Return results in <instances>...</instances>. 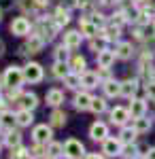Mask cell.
Listing matches in <instances>:
<instances>
[{
	"label": "cell",
	"mask_w": 155,
	"mask_h": 159,
	"mask_svg": "<svg viewBox=\"0 0 155 159\" xmlns=\"http://www.w3.org/2000/svg\"><path fill=\"white\" fill-rule=\"evenodd\" d=\"M64 155L68 159H81L85 155V147L83 142H79V140H74V138H70L66 144H64Z\"/></svg>",
	"instance_id": "3"
},
{
	"label": "cell",
	"mask_w": 155,
	"mask_h": 159,
	"mask_svg": "<svg viewBox=\"0 0 155 159\" xmlns=\"http://www.w3.org/2000/svg\"><path fill=\"white\" fill-rule=\"evenodd\" d=\"M51 123H53L55 127H64V125H66V112L55 110V112L51 115Z\"/></svg>",
	"instance_id": "24"
},
{
	"label": "cell",
	"mask_w": 155,
	"mask_h": 159,
	"mask_svg": "<svg viewBox=\"0 0 155 159\" xmlns=\"http://www.w3.org/2000/svg\"><path fill=\"white\" fill-rule=\"evenodd\" d=\"M2 55H4V43L0 40V57H2Z\"/></svg>",
	"instance_id": "42"
},
{
	"label": "cell",
	"mask_w": 155,
	"mask_h": 159,
	"mask_svg": "<svg viewBox=\"0 0 155 159\" xmlns=\"http://www.w3.org/2000/svg\"><path fill=\"white\" fill-rule=\"evenodd\" d=\"M81 85H85V87H98V74H96V72H83V76H81Z\"/></svg>",
	"instance_id": "21"
},
{
	"label": "cell",
	"mask_w": 155,
	"mask_h": 159,
	"mask_svg": "<svg viewBox=\"0 0 155 159\" xmlns=\"http://www.w3.org/2000/svg\"><path fill=\"white\" fill-rule=\"evenodd\" d=\"M132 45L130 43H119L117 45V51H115V57H119V60H130L132 57Z\"/></svg>",
	"instance_id": "15"
},
{
	"label": "cell",
	"mask_w": 155,
	"mask_h": 159,
	"mask_svg": "<svg viewBox=\"0 0 155 159\" xmlns=\"http://www.w3.org/2000/svg\"><path fill=\"white\" fill-rule=\"evenodd\" d=\"M89 2H92V0H77V4H79V7H87Z\"/></svg>",
	"instance_id": "39"
},
{
	"label": "cell",
	"mask_w": 155,
	"mask_h": 159,
	"mask_svg": "<svg viewBox=\"0 0 155 159\" xmlns=\"http://www.w3.org/2000/svg\"><path fill=\"white\" fill-rule=\"evenodd\" d=\"M147 93H149L151 98H155V83H149V85H147Z\"/></svg>",
	"instance_id": "36"
},
{
	"label": "cell",
	"mask_w": 155,
	"mask_h": 159,
	"mask_svg": "<svg viewBox=\"0 0 155 159\" xmlns=\"http://www.w3.org/2000/svg\"><path fill=\"white\" fill-rule=\"evenodd\" d=\"M136 91H138V83H136V81H123V83H121V96L134 98Z\"/></svg>",
	"instance_id": "13"
},
{
	"label": "cell",
	"mask_w": 155,
	"mask_h": 159,
	"mask_svg": "<svg viewBox=\"0 0 155 159\" xmlns=\"http://www.w3.org/2000/svg\"><path fill=\"white\" fill-rule=\"evenodd\" d=\"M81 38H83L81 30H79V32H77V30L66 32V34H64V47H66V49H77V47L81 45Z\"/></svg>",
	"instance_id": "7"
},
{
	"label": "cell",
	"mask_w": 155,
	"mask_h": 159,
	"mask_svg": "<svg viewBox=\"0 0 155 159\" xmlns=\"http://www.w3.org/2000/svg\"><path fill=\"white\" fill-rule=\"evenodd\" d=\"M51 136H53V132H51V127H47V125H36L34 132H32V138H34L36 144H49L51 142Z\"/></svg>",
	"instance_id": "4"
},
{
	"label": "cell",
	"mask_w": 155,
	"mask_h": 159,
	"mask_svg": "<svg viewBox=\"0 0 155 159\" xmlns=\"http://www.w3.org/2000/svg\"><path fill=\"white\" fill-rule=\"evenodd\" d=\"M89 136H92V140H106V136H108V127H106V123L96 121L94 125L89 127Z\"/></svg>",
	"instance_id": "6"
},
{
	"label": "cell",
	"mask_w": 155,
	"mask_h": 159,
	"mask_svg": "<svg viewBox=\"0 0 155 159\" xmlns=\"http://www.w3.org/2000/svg\"><path fill=\"white\" fill-rule=\"evenodd\" d=\"M104 47H106V38H104V36H102V38H94V40H92V49L98 51V53L104 51Z\"/></svg>",
	"instance_id": "31"
},
{
	"label": "cell",
	"mask_w": 155,
	"mask_h": 159,
	"mask_svg": "<svg viewBox=\"0 0 155 159\" xmlns=\"http://www.w3.org/2000/svg\"><path fill=\"white\" fill-rule=\"evenodd\" d=\"M21 83H24V70L17 66H9L4 72V85L11 87V89H17Z\"/></svg>",
	"instance_id": "1"
},
{
	"label": "cell",
	"mask_w": 155,
	"mask_h": 159,
	"mask_svg": "<svg viewBox=\"0 0 155 159\" xmlns=\"http://www.w3.org/2000/svg\"><path fill=\"white\" fill-rule=\"evenodd\" d=\"M130 115L134 117V119H138V117H144V112H147V102L144 100H132V104H130Z\"/></svg>",
	"instance_id": "10"
},
{
	"label": "cell",
	"mask_w": 155,
	"mask_h": 159,
	"mask_svg": "<svg viewBox=\"0 0 155 159\" xmlns=\"http://www.w3.org/2000/svg\"><path fill=\"white\" fill-rule=\"evenodd\" d=\"M138 36H143V38H153V36H155V25H144L143 30L138 32Z\"/></svg>",
	"instance_id": "33"
},
{
	"label": "cell",
	"mask_w": 155,
	"mask_h": 159,
	"mask_svg": "<svg viewBox=\"0 0 155 159\" xmlns=\"http://www.w3.org/2000/svg\"><path fill=\"white\" fill-rule=\"evenodd\" d=\"M64 153V144H58V142H49V155L51 157H58Z\"/></svg>",
	"instance_id": "29"
},
{
	"label": "cell",
	"mask_w": 155,
	"mask_h": 159,
	"mask_svg": "<svg viewBox=\"0 0 155 159\" xmlns=\"http://www.w3.org/2000/svg\"><path fill=\"white\" fill-rule=\"evenodd\" d=\"M134 136H136L134 127H132V129H123V132H121V140H123V142H132V140H134Z\"/></svg>",
	"instance_id": "34"
},
{
	"label": "cell",
	"mask_w": 155,
	"mask_h": 159,
	"mask_svg": "<svg viewBox=\"0 0 155 159\" xmlns=\"http://www.w3.org/2000/svg\"><path fill=\"white\" fill-rule=\"evenodd\" d=\"M102 151L106 153L108 157H117V155H121V140H117V138H106Z\"/></svg>",
	"instance_id": "8"
},
{
	"label": "cell",
	"mask_w": 155,
	"mask_h": 159,
	"mask_svg": "<svg viewBox=\"0 0 155 159\" xmlns=\"http://www.w3.org/2000/svg\"><path fill=\"white\" fill-rule=\"evenodd\" d=\"M132 2H134V4H147L149 0H132Z\"/></svg>",
	"instance_id": "41"
},
{
	"label": "cell",
	"mask_w": 155,
	"mask_h": 159,
	"mask_svg": "<svg viewBox=\"0 0 155 159\" xmlns=\"http://www.w3.org/2000/svg\"><path fill=\"white\" fill-rule=\"evenodd\" d=\"M64 83H66V87H70V89H77V87L81 85V76L79 74H66L64 76Z\"/></svg>",
	"instance_id": "23"
},
{
	"label": "cell",
	"mask_w": 155,
	"mask_h": 159,
	"mask_svg": "<svg viewBox=\"0 0 155 159\" xmlns=\"http://www.w3.org/2000/svg\"><path fill=\"white\" fill-rule=\"evenodd\" d=\"M0 19H2V11H0Z\"/></svg>",
	"instance_id": "45"
},
{
	"label": "cell",
	"mask_w": 155,
	"mask_h": 159,
	"mask_svg": "<svg viewBox=\"0 0 155 159\" xmlns=\"http://www.w3.org/2000/svg\"><path fill=\"white\" fill-rule=\"evenodd\" d=\"M21 70H24V81H28V83H40V81H43V66H40V64L30 61Z\"/></svg>",
	"instance_id": "2"
},
{
	"label": "cell",
	"mask_w": 155,
	"mask_h": 159,
	"mask_svg": "<svg viewBox=\"0 0 155 159\" xmlns=\"http://www.w3.org/2000/svg\"><path fill=\"white\" fill-rule=\"evenodd\" d=\"M0 123H2L4 127H13V125L17 123V119H15V115H11V112H2V115H0Z\"/></svg>",
	"instance_id": "26"
},
{
	"label": "cell",
	"mask_w": 155,
	"mask_h": 159,
	"mask_svg": "<svg viewBox=\"0 0 155 159\" xmlns=\"http://www.w3.org/2000/svg\"><path fill=\"white\" fill-rule=\"evenodd\" d=\"M149 129H151V121H149V119H144V117L134 119V132H136V134H144V132H149Z\"/></svg>",
	"instance_id": "19"
},
{
	"label": "cell",
	"mask_w": 155,
	"mask_h": 159,
	"mask_svg": "<svg viewBox=\"0 0 155 159\" xmlns=\"http://www.w3.org/2000/svg\"><path fill=\"white\" fill-rule=\"evenodd\" d=\"M89 108L94 110V112H104V110H106V102H104L102 98H94V100H92V106H89Z\"/></svg>",
	"instance_id": "28"
},
{
	"label": "cell",
	"mask_w": 155,
	"mask_h": 159,
	"mask_svg": "<svg viewBox=\"0 0 155 159\" xmlns=\"http://www.w3.org/2000/svg\"><path fill=\"white\" fill-rule=\"evenodd\" d=\"M125 155H128V157H136V147H128Z\"/></svg>",
	"instance_id": "37"
},
{
	"label": "cell",
	"mask_w": 155,
	"mask_h": 159,
	"mask_svg": "<svg viewBox=\"0 0 155 159\" xmlns=\"http://www.w3.org/2000/svg\"><path fill=\"white\" fill-rule=\"evenodd\" d=\"M55 21H58V24H68V21H70V15H68V11L58 9V11H55Z\"/></svg>",
	"instance_id": "30"
},
{
	"label": "cell",
	"mask_w": 155,
	"mask_h": 159,
	"mask_svg": "<svg viewBox=\"0 0 155 159\" xmlns=\"http://www.w3.org/2000/svg\"><path fill=\"white\" fill-rule=\"evenodd\" d=\"M128 117H130V110H128V108L115 106V108L110 110V121L115 123V125H123V123L128 121Z\"/></svg>",
	"instance_id": "9"
},
{
	"label": "cell",
	"mask_w": 155,
	"mask_h": 159,
	"mask_svg": "<svg viewBox=\"0 0 155 159\" xmlns=\"http://www.w3.org/2000/svg\"><path fill=\"white\" fill-rule=\"evenodd\" d=\"M43 47H45V38H38V36H32L26 43V49L30 51V53H38Z\"/></svg>",
	"instance_id": "18"
},
{
	"label": "cell",
	"mask_w": 155,
	"mask_h": 159,
	"mask_svg": "<svg viewBox=\"0 0 155 159\" xmlns=\"http://www.w3.org/2000/svg\"><path fill=\"white\" fill-rule=\"evenodd\" d=\"M113 61H115V53H113V51L104 49V51L98 53V64H100V68H108Z\"/></svg>",
	"instance_id": "16"
},
{
	"label": "cell",
	"mask_w": 155,
	"mask_h": 159,
	"mask_svg": "<svg viewBox=\"0 0 155 159\" xmlns=\"http://www.w3.org/2000/svg\"><path fill=\"white\" fill-rule=\"evenodd\" d=\"M55 57H58V61H66L68 60V49L62 45L60 49H58V53H55Z\"/></svg>",
	"instance_id": "35"
},
{
	"label": "cell",
	"mask_w": 155,
	"mask_h": 159,
	"mask_svg": "<svg viewBox=\"0 0 155 159\" xmlns=\"http://www.w3.org/2000/svg\"><path fill=\"white\" fill-rule=\"evenodd\" d=\"M53 74L60 76V79H64V76L68 74V66H66V61H55V66H53Z\"/></svg>",
	"instance_id": "25"
},
{
	"label": "cell",
	"mask_w": 155,
	"mask_h": 159,
	"mask_svg": "<svg viewBox=\"0 0 155 159\" xmlns=\"http://www.w3.org/2000/svg\"><path fill=\"white\" fill-rule=\"evenodd\" d=\"M7 144L9 147H21V134H17V132H11V134L7 136Z\"/></svg>",
	"instance_id": "27"
},
{
	"label": "cell",
	"mask_w": 155,
	"mask_h": 159,
	"mask_svg": "<svg viewBox=\"0 0 155 159\" xmlns=\"http://www.w3.org/2000/svg\"><path fill=\"white\" fill-rule=\"evenodd\" d=\"M70 66L74 68V70H77V72H83V68H85V60L81 57V55H77V57H72Z\"/></svg>",
	"instance_id": "32"
},
{
	"label": "cell",
	"mask_w": 155,
	"mask_h": 159,
	"mask_svg": "<svg viewBox=\"0 0 155 159\" xmlns=\"http://www.w3.org/2000/svg\"><path fill=\"white\" fill-rule=\"evenodd\" d=\"M15 119H17V125H21V127H28L30 123L34 121V117H32V110H26L21 108L17 115H15Z\"/></svg>",
	"instance_id": "14"
},
{
	"label": "cell",
	"mask_w": 155,
	"mask_h": 159,
	"mask_svg": "<svg viewBox=\"0 0 155 159\" xmlns=\"http://www.w3.org/2000/svg\"><path fill=\"white\" fill-rule=\"evenodd\" d=\"M85 159H102V157H100V155H96V153H92V155H87Z\"/></svg>",
	"instance_id": "40"
},
{
	"label": "cell",
	"mask_w": 155,
	"mask_h": 159,
	"mask_svg": "<svg viewBox=\"0 0 155 159\" xmlns=\"http://www.w3.org/2000/svg\"><path fill=\"white\" fill-rule=\"evenodd\" d=\"M45 159H53V157H51V155H47V157H45Z\"/></svg>",
	"instance_id": "44"
},
{
	"label": "cell",
	"mask_w": 155,
	"mask_h": 159,
	"mask_svg": "<svg viewBox=\"0 0 155 159\" xmlns=\"http://www.w3.org/2000/svg\"><path fill=\"white\" fill-rule=\"evenodd\" d=\"M45 100H47L49 106H60L62 102H64V91L62 89H49Z\"/></svg>",
	"instance_id": "11"
},
{
	"label": "cell",
	"mask_w": 155,
	"mask_h": 159,
	"mask_svg": "<svg viewBox=\"0 0 155 159\" xmlns=\"http://www.w3.org/2000/svg\"><path fill=\"white\" fill-rule=\"evenodd\" d=\"M104 91H106V96H110V98L121 96V83H117V81H106L104 83Z\"/></svg>",
	"instance_id": "20"
},
{
	"label": "cell",
	"mask_w": 155,
	"mask_h": 159,
	"mask_svg": "<svg viewBox=\"0 0 155 159\" xmlns=\"http://www.w3.org/2000/svg\"><path fill=\"white\" fill-rule=\"evenodd\" d=\"M24 159H30V155H28V157H24Z\"/></svg>",
	"instance_id": "46"
},
{
	"label": "cell",
	"mask_w": 155,
	"mask_h": 159,
	"mask_svg": "<svg viewBox=\"0 0 155 159\" xmlns=\"http://www.w3.org/2000/svg\"><path fill=\"white\" fill-rule=\"evenodd\" d=\"M92 100L94 98H92L89 93H79V96L74 98V106H77L79 110H87L89 106H92Z\"/></svg>",
	"instance_id": "17"
},
{
	"label": "cell",
	"mask_w": 155,
	"mask_h": 159,
	"mask_svg": "<svg viewBox=\"0 0 155 159\" xmlns=\"http://www.w3.org/2000/svg\"><path fill=\"white\" fill-rule=\"evenodd\" d=\"M102 4H110V0H102Z\"/></svg>",
	"instance_id": "43"
},
{
	"label": "cell",
	"mask_w": 155,
	"mask_h": 159,
	"mask_svg": "<svg viewBox=\"0 0 155 159\" xmlns=\"http://www.w3.org/2000/svg\"><path fill=\"white\" fill-rule=\"evenodd\" d=\"M11 32L15 36H26L30 32V21L26 17H15L13 24H11Z\"/></svg>",
	"instance_id": "5"
},
{
	"label": "cell",
	"mask_w": 155,
	"mask_h": 159,
	"mask_svg": "<svg viewBox=\"0 0 155 159\" xmlns=\"http://www.w3.org/2000/svg\"><path fill=\"white\" fill-rule=\"evenodd\" d=\"M81 34H85V36H96L98 34V25L85 19V21H81Z\"/></svg>",
	"instance_id": "22"
},
{
	"label": "cell",
	"mask_w": 155,
	"mask_h": 159,
	"mask_svg": "<svg viewBox=\"0 0 155 159\" xmlns=\"http://www.w3.org/2000/svg\"><path fill=\"white\" fill-rule=\"evenodd\" d=\"M19 104H21V108L32 110V108L38 106V98H36L34 93H21V96H19Z\"/></svg>",
	"instance_id": "12"
},
{
	"label": "cell",
	"mask_w": 155,
	"mask_h": 159,
	"mask_svg": "<svg viewBox=\"0 0 155 159\" xmlns=\"http://www.w3.org/2000/svg\"><path fill=\"white\" fill-rule=\"evenodd\" d=\"M147 159H155V148H149V153H147Z\"/></svg>",
	"instance_id": "38"
}]
</instances>
